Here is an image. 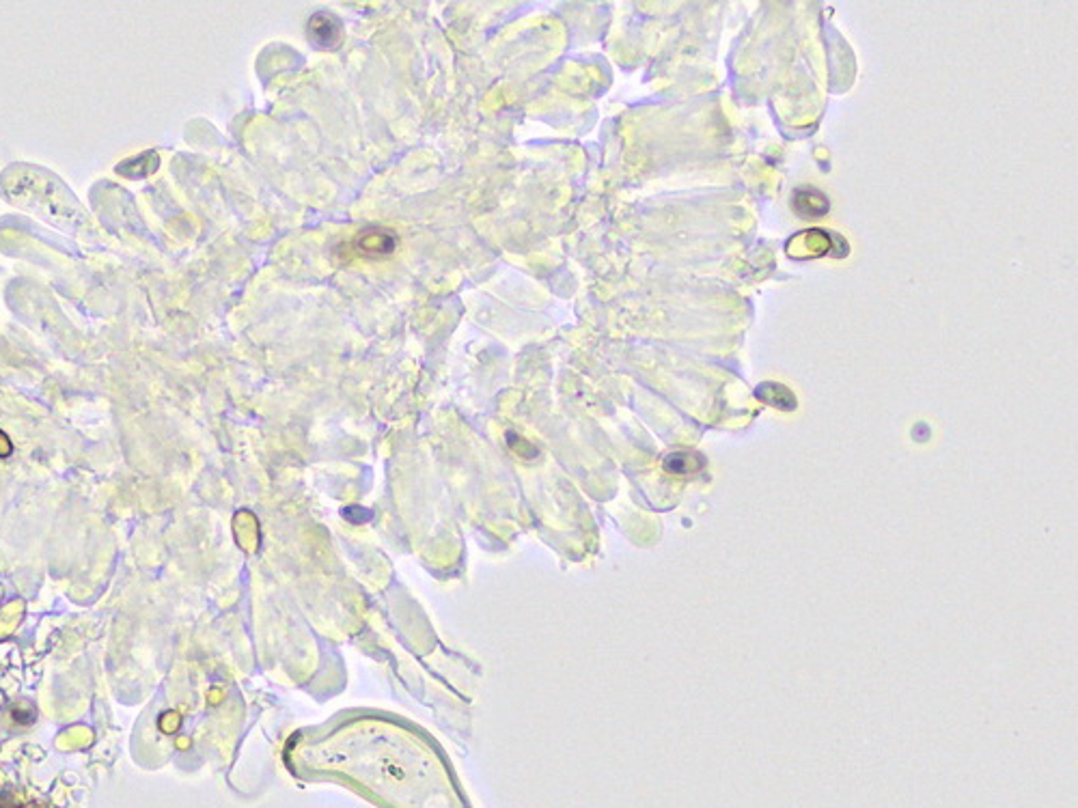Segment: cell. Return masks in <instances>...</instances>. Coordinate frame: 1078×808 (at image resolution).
<instances>
[{"instance_id":"cell-1","label":"cell","mask_w":1078,"mask_h":808,"mask_svg":"<svg viewBox=\"0 0 1078 808\" xmlns=\"http://www.w3.org/2000/svg\"><path fill=\"white\" fill-rule=\"evenodd\" d=\"M837 239L839 237L833 236V233H826L822 229H808L789 239L785 250H788V255L794 257V259H818V257L833 253V244Z\"/></svg>"},{"instance_id":"cell-2","label":"cell","mask_w":1078,"mask_h":808,"mask_svg":"<svg viewBox=\"0 0 1078 808\" xmlns=\"http://www.w3.org/2000/svg\"><path fill=\"white\" fill-rule=\"evenodd\" d=\"M397 233L386 227H369L354 237V250L367 259H386L395 253Z\"/></svg>"},{"instance_id":"cell-3","label":"cell","mask_w":1078,"mask_h":808,"mask_svg":"<svg viewBox=\"0 0 1078 808\" xmlns=\"http://www.w3.org/2000/svg\"><path fill=\"white\" fill-rule=\"evenodd\" d=\"M792 207L800 218H822L830 212V201L818 188L802 186L792 195Z\"/></svg>"},{"instance_id":"cell-4","label":"cell","mask_w":1078,"mask_h":808,"mask_svg":"<svg viewBox=\"0 0 1078 808\" xmlns=\"http://www.w3.org/2000/svg\"><path fill=\"white\" fill-rule=\"evenodd\" d=\"M309 39L320 48H335L341 41V22L332 14H315L309 20Z\"/></svg>"},{"instance_id":"cell-5","label":"cell","mask_w":1078,"mask_h":808,"mask_svg":"<svg viewBox=\"0 0 1078 808\" xmlns=\"http://www.w3.org/2000/svg\"><path fill=\"white\" fill-rule=\"evenodd\" d=\"M158 167H160V156H158V151H145V154L132 156L127 157V160L119 162L115 171L127 179H143L154 175L158 171Z\"/></svg>"},{"instance_id":"cell-6","label":"cell","mask_w":1078,"mask_h":808,"mask_svg":"<svg viewBox=\"0 0 1078 808\" xmlns=\"http://www.w3.org/2000/svg\"><path fill=\"white\" fill-rule=\"evenodd\" d=\"M26 612V604L22 600H11L7 606L0 608V641L9 638L22 623Z\"/></svg>"},{"instance_id":"cell-7","label":"cell","mask_w":1078,"mask_h":808,"mask_svg":"<svg viewBox=\"0 0 1078 808\" xmlns=\"http://www.w3.org/2000/svg\"><path fill=\"white\" fill-rule=\"evenodd\" d=\"M158 724H160L162 733H175V731H178L179 724H181V716H179L178 712H167V713H162L160 722H158Z\"/></svg>"},{"instance_id":"cell-8","label":"cell","mask_w":1078,"mask_h":808,"mask_svg":"<svg viewBox=\"0 0 1078 808\" xmlns=\"http://www.w3.org/2000/svg\"><path fill=\"white\" fill-rule=\"evenodd\" d=\"M11 453H14V444H11L7 433L0 429V458H9Z\"/></svg>"}]
</instances>
